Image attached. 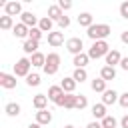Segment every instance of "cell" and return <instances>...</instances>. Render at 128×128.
<instances>
[{
    "mask_svg": "<svg viewBox=\"0 0 128 128\" xmlns=\"http://www.w3.org/2000/svg\"><path fill=\"white\" fill-rule=\"evenodd\" d=\"M112 32V28L108 26V24H92L90 28H88V38L90 40H94V42H98V40H104L108 34Z\"/></svg>",
    "mask_w": 128,
    "mask_h": 128,
    "instance_id": "obj_1",
    "label": "cell"
},
{
    "mask_svg": "<svg viewBox=\"0 0 128 128\" xmlns=\"http://www.w3.org/2000/svg\"><path fill=\"white\" fill-rule=\"evenodd\" d=\"M108 52H110V46H108V42H106V40H98V42H94V44L90 46V50H88V56H90V58H94V60H98V58L106 56Z\"/></svg>",
    "mask_w": 128,
    "mask_h": 128,
    "instance_id": "obj_2",
    "label": "cell"
},
{
    "mask_svg": "<svg viewBox=\"0 0 128 128\" xmlns=\"http://www.w3.org/2000/svg\"><path fill=\"white\" fill-rule=\"evenodd\" d=\"M58 66H60V54H56V52H50V54L46 56L44 72H46L48 76H52V74H56V72H58Z\"/></svg>",
    "mask_w": 128,
    "mask_h": 128,
    "instance_id": "obj_3",
    "label": "cell"
},
{
    "mask_svg": "<svg viewBox=\"0 0 128 128\" xmlns=\"http://www.w3.org/2000/svg\"><path fill=\"white\" fill-rule=\"evenodd\" d=\"M30 58H20L16 64H14V76H28L30 74Z\"/></svg>",
    "mask_w": 128,
    "mask_h": 128,
    "instance_id": "obj_4",
    "label": "cell"
},
{
    "mask_svg": "<svg viewBox=\"0 0 128 128\" xmlns=\"http://www.w3.org/2000/svg\"><path fill=\"white\" fill-rule=\"evenodd\" d=\"M66 48H68V52H72L74 56H78V54H82L84 42H82V38H70V40H66Z\"/></svg>",
    "mask_w": 128,
    "mask_h": 128,
    "instance_id": "obj_5",
    "label": "cell"
},
{
    "mask_svg": "<svg viewBox=\"0 0 128 128\" xmlns=\"http://www.w3.org/2000/svg\"><path fill=\"white\" fill-rule=\"evenodd\" d=\"M4 10H6V16H22V4L20 2H6L4 4Z\"/></svg>",
    "mask_w": 128,
    "mask_h": 128,
    "instance_id": "obj_6",
    "label": "cell"
},
{
    "mask_svg": "<svg viewBox=\"0 0 128 128\" xmlns=\"http://www.w3.org/2000/svg\"><path fill=\"white\" fill-rule=\"evenodd\" d=\"M0 86L2 88H6V90H12V88H16V76H12V74H0Z\"/></svg>",
    "mask_w": 128,
    "mask_h": 128,
    "instance_id": "obj_7",
    "label": "cell"
},
{
    "mask_svg": "<svg viewBox=\"0 0 128 128\" xmlns=\"http://www.w3.org/2000/svg\"><path fill=\"white\" fill-rule=\"evenodd\" d=\"M122 62V56H120V52L118 50H110L108 54H106V66H116V64H120Z\"/></svg>",
    "mask_w": 128,
    "mask_h": 128,
    "instance_id": "obj_8",
    "label": "cell"
},
{
    "mask_svg": "<svg viewBox=\"0 0 128 128\" xmlns=\"http://www.w3.org/2000/svg\"><path fill=\"white\" fill-rule=\"evenodd\" d=\"M118 98H120V94H118L116 90H106V92L102 94V104H104V106L114 104V102H118Z\"/></svg>",
    "mask_w": 128,
    "mask_h": 128,
    "instance_id": "obj_9",
    "label": "cell"
},
{
    "mask_svg": "<svg viewBox=\"0 0 128 128\" xmlns=\"http://www.w3.org/2000/svg\"><path fill=\"white\" fill-rule=\"evenodd\" d=\"M36 122L40 124V126H44V124H50L52 122V114H50V110H38L36 112Z\"/></svg>",
    "mask_w": 128,
    "mask_h": 128,
    "instance_id": "obj_10",
    "label": "cell"
},
{
    "mask_svg": "<svg viewBox=\"0 0 128 128\" xmlns=\"http://www.w3.org/2000/svg\"><path fill=\"white\" fill-rule=\"evenodd\" d=\"M20 18H22V24H26L28 28H36V24L40 22L32 12H22V16H20Z\"/></svg>",
    "mask_w": 128,
    "mask_h": 128,
    "instance_id": "obj_11",
    "label": "cell"
},
{
    "mask_svg": "<svg viewBox=\"0 0 128 128\" xmlns=\"http://www.w3.org/2000/svg\"><path fill=\"white\" fill-rule=\"evenodd\" d=\"M12 32H14V36H16V38H26V40H28L30 28H28L26 24H22V22H20V24H16V26L12 28Z\"/></svg>",
    "mask_w": 128,
    "mask_h": 128,
    "instance_id": "obj_12",
    "label": "cell"
},
{
    "mask_svg": "<svg viewBox=\"0 0 128 128\" xmlns=\"http://www.w3.org/2000/svg\"><path fill=\"white\" fill-rule=\"evenodd\" d=\"M76 80L70 76V78H62V82H60V86H62V90L66 92V94H74V88H76Z\"/></svg>",
    "mask_w": 128,
    "mask_h": 128,
    "instance_id": "obj_13",
    "label": "cell"
},
{
    "mask_svg": "<svg viewBox=\"0 0 128 128\" xmlns=\"http://www.w3.org/2000/svg\"><path fill=\"white\" fill-rule=\"evenodd\" d=\"M32 104H34L36 110H44L46 104H48V96H46V94H36L34 100H32Z\"/></svg>",
    "mask_w": 128,
    "mask_h": 128,
    "instance_id": "obj_14",
    "label": "cell"
},
{
    "mask_svg": "<svg viewBox=\"0 0 128 128\" xmlns=\"http://www.w3.org/2000/svg\"><path fill=\"white\" fill-rule=\"evenodd\" d=\"M92 116L98 118V120H104V118L108 116V114H106V106H104L102 102H100V104H94V106H92Z\"/></svg>",
    "mask_w": 128,
    "mask_h": 128,
    "instance_id": "obj_15",
    "label": "cell"
},
{
    "mask_svg": "<svg viewBox=\"0 0 128 128\" xmlns=\"http://www.w3.org/2000/svg\"><path fill=\"white\" fill-rule=\"evenodd\" d=\"M62 16H64V14H62V8H60L58 4H54V6H50V8H48V18H50L52 22H54V20L58 22Z\"/></svg>",
    "mask_w": 128,
    "mask_h": 128,
    "instance_id": "obj_16",
    "label": "cell"
},
{
    "mask_svg": "<svg viewBox=\"0 0 128 128\" xmlns=\"http://www.w3.org/2000/svg\"><path fill=\"white\" fill-rule=\"evenodd\" d=\"M64 42V34L62 32H50L48 34V44L50 46H60Z\"/></svg>",
    "mask_w": 128,
    "mask_h": 128,
    "instance_id": "obj_17",
    "label": "cell"
},
{
    "mask_svg": "<svg viewBox=\"0 0 128 128\" xmlns=\"http://www.w3.org/2000/svg\"><path fill=\"white\" fill-rule=\"evenodd\" d=\"M30 62H32V66H36V68H44V64H46V56H44L42 52H36V54L30 56Z\"/></svg>",
    "mask_w": 128,
    "mask_h": 128,
    "instance_id": "obj_18",
    "label": "cell"
},
{
    "mask_svg": "<svg viewBox=\"0 0 128 128\" xmlns=\"http://www.w3.org/2000/svg\"><path fill=\"white\" fill-rule=\"evenodd\" d=\"M100 78L106 80V82H108V80H114V78H116V70H114L112 66H104V68L100 70Z\"/></svg>",
    "mask_w": 128,
    "mask_h": 128,
    "instance_id": "obj_19",
    "label": "cell"
},
{
    "mask_svg": "<svg viewBox=\"0 0 128 128\" xmlns=\"http://www.w3.org/2000/svg\"><path fill=\"white\" fill-rule=\"evenodd\" d=\"M62 94H64L62 86H50V88H48V100H52V102H56Z\"/></svg>",
    "mask_w": 128,
    "mask_h": 128,
    "instance_id": "obj_20",
    "label": "cell"
},
{
    "mask_svg": "<svg viewBox=\"0 0 128 128\" xmlns=\"http://www.w3.org/2000/svg\"><path fill=\"white\" fill-rule=\"evenodd\" d=\"M20 110H22V108H20V104H16V102H8V104L4 106V112H6L8 116H12V118H14V116H18V114H20Z\"/></svg>",
    "mask_w": 128,
    "mask_h": 128,
    "instance_id": "obj_21",
    "label": "cell"
},
{
    "mask_svg": "<svg viewBox=\"0 0 128 128\" xmlns=\"http://www.w3.org/2000/svg\"><path fill=\"white\" fill-rule=\"evenodd\" d=\"M22 50H24L26 54H36V52H38V42H36V40H30V38H28V40L24 42Z\"/></svg>",
    "mask_w": 128,
    "mask_h": 128,
    "instance_id": "obj_22",
    "label": "cell"
},
{
    "mask_svg": "<svg viewBox=\"0 0 128 128\" xmlns=\"http://www.w3.org/2000/svg\"><path fill=\"white\" fill-rule=\"evenodd\" d=\"M90 86H92V90L94 92H106V80H102V78H94L92 82H90Z\"/></svg>",
    "mask_w": 128,
    "mask_h": 128,
    "instance_id": "obj_23",
    "label": "cell"
},
{
    "mask_svg": "<svg viewBox=\"0 0 128 128\" xmlns=\"http://www.w3.org/2000/svg\"><path fill=\"white\" fill-rule=\"evenodd\" d=\"M78 24L80 26H86V28H90L94 22H92V14L90 12H82L80 16H78Z\"/></svg>",
    "mask_w": 128,
    "mask_h": 128,
    "instance_id": "obj_24",
    "label": "cell"
},
{
    "mask_svg": "<svg viewBox=\"0 0 128 128\" xmlns=\"http://www.w3.org/2000/svg\"><path fill=\"white\" fill-rule=\"evenodd\" d=\"M52 24H54V22H52L48 16H44V18H40V22H38V28H40L42 32H48V34H50V32H52Z\"/></svg>",
    "mask_w": 128,
    "mask_h": 128,
    "instance_id": "obj_25",
    "label": "cell"
},
{
    "mask_svg": "<svg viewBox=\"0 0 128 128\" xmlns=\"http://www.w3.org/2000/svg\"><path fill=\"white\" fill-rule=\"evenodd\" d=\"M88 60H90V56L82 52V54H78V56H74V66H76V68H84V66L88 64Z\"/></svg>",
    "mask_w": 128,
    "mask_h": 128,
    "instance_id": "obj_26",
    "label": "cell"
},
{
    "mask_svg": "<svg viewBox=\"0 0 128 128\" xmlns=\"http://www.w3.org/2000/svg\"><path fill=\"white\" fill-rule=\"evenodd\" d=\"M16 24L12 22V16H0V28L2 30H10V28H14Z\"/></svg>",
    "mask_w": 128,
    "mask_h": 128,
    "instance_id": "obj_27",
    "label": "cell"
},
{
    "mask_svg": "<svg viewBox=\"0 0 128 128\" xmlns=\"http://www.w3.org/2000/svg\"><path fill=\"white\" fill-rule=\"evenodd\" d=\"M76 94H64V108H76Z\"/></svg>",
    "mask_w": 128,
    "mask_h": 128,
    "instance_id": "obj_28",
    "label": "cell"
},
{
    "mask_svg": "<svg viewBox=\"0 0 128 128\" xmlns=\"http://www.w3.org/2000/svg\"><path fill=\"white\" fill-rule=\"evenodd\" d=\"M72 78H74L76 82H84V80L88 78V74H86V70H84V68H76V70H74V74H72Z\"/></svg>",
    "mask_w": 128,
    "mask_h": 128,
    "instance_id": "obj_29",
    "label": "cell"
},
{
    "mask_svg": "<svg viewBox=\"0 0 128 128\" xmlns=\"http://www.w3.org/2000/svg\"><path fill=\"white\" fill-rule=\"evenodd\" d=\"M28 38L30 40H36V42H40V38H42V30L36 26V28H30V34H28Z\"/></svg>",
    "mask_w": 128,
    "mask_h": 128,
    "instance_id": "obj_30",
    "label": "cell"
},
{
    "mask_svg": "<svg viewBox=\"0 0 128 128\" xmlns=\"http://www.w3.org/2000/svg\"><path fill=\"white\" fill-rule=\"evenodd\" d=\"M26 84L28 86H38L40 84V76L38 74H28L26 76Z\"/></svg>",
    "mask_w": 128,
    "mask_h": 128,
    "instance_id": "obj_31",
    "label": "cell"
},
{
    "mask_svg": "<svg viewBox=\"0 0 128 128\" xmlns=\"http://www.w3.org/2000/svg\"><path fill=\"white\" fill-rule=\"evenodd\" d=\"M102 128H116V118L114 116H106L102 120Z\"/></svg>",
    "mask_w": 128,
    "mask_h": 128,
    "instance_id": "obj_32",
    "label": "cell"
},
{
    "mask_svg": "<svg viewBox=\"0 0 128 128\" xmlns=\"http://www.w3.org/2000/svg\"><path fill=\"white\" fill-rule=\"evenodd\" d=\"M86 106H88V98L80 94V96L76 98V108H78V110H82V108H86Z\"/></svg>",
    "mask_w": 128,
    "mask_h": 128,
    "instance_id": "obj_33",
    "label": "cell"
},
{
    "mask_svg": "<svg viewBox=\"0 0 128 128\" xmlns=\"http://www.w3.org/2000/svg\"><path fill=\"white\" fill-rule=\"evenodd\" d=\"M118 104H120L122 108H128V92L120 94V98H118Z\"/></svg>",
    "mask_w": 128,
    "mask_h": 128,
    "instance_id": "obj_34",
    "label": "cell"
},
{
    "mask_svg": "<svg viewBox=\"0 0 128 128\" xmlns=\"http://www.w3.org/2000/svg\"><path fill=\"white\" fill-rule=\"evenodd\" d=\"M58 26H60V28H68V26H70V18H68V16H62V18L58 20Z\"/></svg>",
    "mask_w": 128,
    "mask_h": 128,
    "instance_id": "obj_35",
    "label": "cell"
},
{
    "mask_svg": "<svg viewBox=\"0 0 128 128\" xmlns=\"http://www.w3.org/2000/svg\"><path fill=\"white\" fill-rule=\"evenodd\" d=\"M120 16L122 18H128V2H122L120 4Z\"/></svg>",
    "mask_w": 128,
    "mask_h": 128,
    "instance_id": "obj_36",
    "label": "cell"
},
{
    "mask_svg": "<svg viewBox=\"0 0 128 128\" xmlns=\"http://www.w3.org/2000/svg\"><path fill=\"white\" fill-rule=\"evenodd\" d=\"M58 6H60L62 10H70V8H72V2H68V0H60Z\"/></svg>",
    "mask_w": 128,
    "mask_h": 128,
    "instance_id": "obj_37",
    "label": "cell"
},
{
    "mask_svg": "<svg viewBox=\"0 0 128 128\" xmlns=\"http://www.w3.org/2000/svg\"><path fill=\"white\" fill-rule=\"evenodd\" d=\"M120 68H122V70H128V56H126V58H122V62H120Z\"/></svg>",
    "mask_w": 128,
    "mask_h": 128,
    "instance_id": "obj_38",
    "label": "cell"
},
{
    "mask_svg": "<svg viewBox=\"0 0 128 128\" xmlns=\"http://www.w3.org/2000/svg\"><path fill=\"white\" fill-rule=\"evenodd\" d=\"M120 126H122V128H128V114H126V116H122V120H120Z\"/></svg>",
    "mask_w": 128,
    "mask_h": 128,
    "instance_id": "obj_39",
    "label": "cell"
},
{
    "mask_svg": "<svg viewBox=\"0 0 128 128\" xmlns=\"http://www.w3.org/2000/svg\"><path fill=\"white\" fill-rule=\"evenodd\" d=\"M86 128H102V122H90Z\"/></svg>",
    "mask_w": 128,
    "mask_h": 128,
    "instance_id": "obj_40",
    "label": "cell"
},
{
    "mask_svg": "<svg viewBox=\"0 0 128 128\" xmlns=\"http://www.w3.org/2000/svg\"><path fill=\"white\" fill-rule=\"evenodd\" d=\"M120 40H122L124 44H128V30H126V32H122V36H120Z\"/></svg>",
    "mask_w": 128,
    "mask_h": 128,
    "instance_id": "obj_41",
    "label": "cell"
},
{
    "mask_svg": "<svg viewBox=\"0 0 128 128\" xmlns=\"http://www.w3.org/2000/svg\"><path fill=\"white\" fill-rule=\"evenodd\" d=\"M28 128H42V126H40V124H38V122H34V124H30V126H28Z\"/></svg>",
    "mask_w": 128,
    "mask_h": 128,
    "instance_id": "obj_42",
    "label": "cell"
},
{
    "mask_svg": "<svg viewBox=\"0 0 128 128\" xmlns=\"http://www.w3.org/2000/svg\"><path fill=\"white\" fill-rule=\"evenodd\" d=\"M64 128H74V126H72V124H66V126H64Z\"/></svg>",
    "mask_w": 128,
    "mask_h": 128,
    "instance_id": "obj_43",
    "label": "cell"
}]
</instances>
